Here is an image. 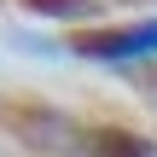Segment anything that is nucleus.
Returning a JSON list of instances; mask_svg holds the SVG:
<instances>
[{
    "label": "nucleus",
    "mask_w": 157,
    "mask_h": 157,
    "mask_svg": "<svg viewBox=\"0 0 157 157\" xmlns=\"http://www.w3.org/2000/svg\"><path fill=\"white\" fill-rule=\"evenodd\" d=\"M64 47L82 58H99V64H140V58H157V17L87 23V29H70Z\"/></svg>",
    "instance_id": "f257e3e1"
},
{
    "label": "nucleus",
    "mask_w": 157,
    "mask_h": 157,
    "mask_svg": "<svg viewBox=\"0 0 157 157\" xmlns=\"http://www.w3.org/2000/svg\"><path fill=\"white\" fill-rule=\"evenodd\" d=\"M82 157H157V146L146 140V134H134V128L99 122V128H87V140H82Z\"/></svg>",
    "instance_id": "f03ea898"
},
{
    "label": "nucleus",
    "mask_w": 157,
    "mask_h": 157,
    "mask_svg": "<svg viewBox=\"0 0 157 157\" xmlns=\"http://www.w3.org/2000/svg\"><path fill=\"white\" fill-rule=\"evenodd\" d=\"M140 87H146V99L157 105V64H146V70H140Z\"/></svg>",
    "instance_id": "7ed1b4c3"
}]
</instances>
